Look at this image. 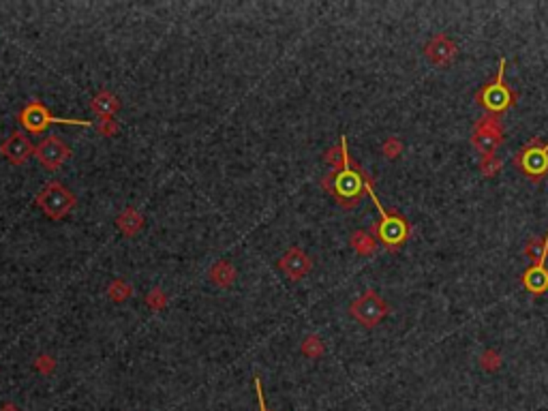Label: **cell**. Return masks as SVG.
Returning <instances> with one entry per match:
<instances>
[{
  "label": "cell",
  "mask_w": 548,
  "mask_h": 411,
  "mask_svg": "<svg viewBox=\"0 0 548 411\" xmlns=\"http://www.w3.org/2000/svg\"><path fill=\"white\" fill-rule=\"evenodd\" d=\"M366 180L369 176L362 172V167L351 159L349 150H345V161L343 167L330 172L324 178V188L343 206V208H353L362 195L366 193Z\"/></svg>",
  "instance_id": "obj_1"
},
{
  "label": "cell",
  "mask_w": 548,
  "mask_h": 411,
  "mask_svg": "<svg viewBox=\"0 0 548 411\" xmlns=\"http://www.w3.org/2000/svg\"><path fill=\"white\" fill-rule=\"evenodd\" d=\"M366 193L371 195V200H373V204H375V208H377V212H379V223H375L373 225V234H375V238L388 248V251H399L405 242H407V238H409V234H411V225H409V221L401 214V212H397V210H385L383 206H381V202H379V197H377V193H375V188H373V178L369 176V180H366Z\"/></svg>",
  "instance_id": "obj_2"
},
{
  "label": "cell",
  "mask_w": 548,
  "mask_h": 411,
  "mask_svg": "<svg viewBox=\"0 0 548 411\" xmlns=\"http://www.w3.org/2000/svg\"><path fill=\"white\" fill-rule=\"evenodd\" d=\"M475 103L482 105L489 116H501L517 103V92L505 84V58L499 60L497 75L475 92Z\"/></svg>",
  "instance_id": "obj_3"
},
{
  "label": "cell",
  "mask_w": 548,
  "mask_h": 411,
  "mask_svg": "<svg viewBox=\"0 0 548 411\" xmlns=\"http://www.w3.org/2000/svg\"><path fill=\"white\" fill-rule=\"evenodd\" d=\"M512 163L523 172L531 182H542L548 176V144L533 137L529 144H525L517 154H514Z\"/></svg>",
  "instance_id": "obj_4"
},
{
  "label": "cell",
  "mask_w": 548,
  "mask_h": 411,
  "mask_svg": "<svg viewBox=\"0 0 548 411\" xmlns=\"http://www.w3.org/2000/svg\"><path fill=\"white\" fill-rule=\"evenodd\" d=\"M37 206L54 221L67 216L75 206V197L67 186L60 182H47L37 195Z\"/></svg>",
  "instance_id": "obj_5"
},
{
  "label": "cell",
  "mask_w": 548,
  "mask_h": 411,
  "mask_svg": "<svg viewBox=\"0 0 548 411\" xmlns=\"http://www.w3.org/2000/svg\"><path fill=\"white\" fill-rule=\"evenodd\" d=\"M471 144L473 148L484 156H491L497 152V148L503 144V126L495 116H482L473 124V133H471Z\"/></svg>",
  "instance_id": "obj_6"
},
{
  "label": "cell",
  "mask_w": 548,
  "mask_h": 411,
  "mask_svg": "<svg viewBox=\"0 0 548 411\" xmlns=\"http://www.w3.org/2000/svg\"><path fill=\"white\" fill-rule=\"evenodd\" d=\"M349 313H351V317L356 320V322H360L362 326L375 328V326L385 317V315L390 313V306H388V302H385L377 292L369 290V292H364L360 298H356V300L351 302Z\"/></svg>",
  "instance_id": "obj_7"
},
{
  "label": "cell",
  "mask_w": 548,
  "mask_h": 411,
  "mask_svg": "<svg viewBox=\"0 0 548 411\" xmlns=\"http://www.w3.org/2000/svg\"><path fill=\"white\" fill-rule=\"evenodd\" d=\"M20 124L24 126L26 131L30 133H41L45 131L47 126L52 124H80V126H90L88 120H62L58 116H52L50 110L39 103V101H32L28 103L22 112H20Z\"/></svg>",
  "instance_id": "obj_8"
},
{
  "label": "cell",
  "mask_w": 548,
  "mask_h": 411,
  "mask_svg": "<svg viewBox=\"0 0 548 411\" xmlns=\"http://www.w3.org/2000/svg\"><path fill=\"white\" fill-rule=\"evenodd\" d=\"M37 161L47 170H58L64 161L71 156V148L64 144L58 135H47L37 148H35Z\"/></svg>",
  "instance_id": "obj_9"
},
{
  "label": "cell",
  "mask_w": 548,
  "mask_h": 411,
  "mask_svg": "<svg viewBox=\"0 0 548 411\" xmlns=\"http://www.w3.org/2000/svg\"><path fill=\"white\" fill-rule=\"evenodd\" d=\"M457 43L450 39L447 35L443 33H437L435 37L429 39V43L424 45V54L427 58L433 62V65L437 67H447V65H452L454 58H457Z\"/></svg>",
  "instance_id": "obj_10"
},
{
  "label": "cell",
  "mask_w": 548,
  "mask_h": 411,
  "mask_svg": "<svg viewBox=\"0 0 548 411\" xmlns=\"http://www.w3.org/2000/svg\"><path fill=\"white\" fill-rule=\"evenodd\" d=\"M0 154L13 165H24L32 154H35V146L26 137V133L15 131L11 133L9 140H5V144L0 146Z\"/></svg>",
  "instance_id": "obj_11"
},
{
  "label": "cell",
  "mask_w": 548,
  "mask_h": 411,
  "mask_svg": "<svg viewBox=\"0 0 548 411\" xmlns=\"http://www.w3.org/2000/svg\"><path fill=\"white\" fill-rule=\"evenodd\" d=\"M279 268H281L289 278H292V281H298V278H302L304 274H309V270H311V257L306 255L302 248L294 246V248H289L285 255L281 257Z\"/></svg>",
  "instance_id": "obj_12"
},
{
  "label": "cell",
  "mask_w": 548,
  "mask_h": 411,
  "mask_svg": "<svg viewBox=\"0 0 548 411\" xmlns=\"http://www.w3.org/2000/svg\"><path fill=\"white\" fill-rule=\"evenodd\" d=\"M521 281H523V287L529 294H533V296H542V294L548 292V270L544 266H533L531 264L523 272Z\"/></svg>",
  "instance_id": "obj_13"
},
{
  "label": "cell",
  "mask_w": 548,
  "mask_h": 411,
  "mask_svg": "<svg viewBox=\"0 0 548 411\" xmlns=\"http://www.w3.org/2000/svg\"><path fill=\"white\" fill-rule=\"evenodd\" d=\"M116 225L120 227V232H122L124 236H135V234L142 230V225H144V218H142V214H140L138 210L126 208V210H122V212L118 214Z\"/></svg>",
  "instance_id": "obj_14"
},
{
  "label": "cell",
  "mask_w": 548,
  "mask_h": 411,
  "mask_svg": "<svg viewBox=\"0 0 548 411\" xmlns=\"http://www.w3.org/2000/svg\"><path fill=\"white\" fill-rule=\"evenodd\" d=\"M525 255L533 262V266H544L548 257V232L544 238H529L525 244Z\"/></svg>",
  "instance_id": "obj_15"
},
{
  "label": "cell",
  "mask_w": 548,
  "mask_h": 411,
  "mask_svg": "<svg viewBox=\"0 0 548 411\" xmlns=\"http://www.w3.org/2000/svg\"><path fill=\"white\" fill-rule=\"evenodd\" d=\"M118 107H120L118 99L114 97V94H110V92H101L99 97L92 101V110L99 116H103V118H112L118 112Z\"/></svg>",
  "instance_id": "obj_16"
},
{
  "label": "cell",
  "mask_w": 548,
  "mask_h": 411,
  "mask_svg": "<svg viewBox=\"0 0 548 411\" xmlns=\"http://www.w3.org/2000/svg\"><path fill=\"white\" fill-rule=\"evenodd\" d=\"M349 242H351L353 251L360 253V255H373L375 248H377V240H375L371 234L362 232V230L353 232V234H351V238H349Z\"/></svg>",
  "instance_id": "obj_17"
},
{
  "label": "cell",
  "mask_w": 548,
  "mask_h": 411,
  "mask_svg": "<svg viewBox=\"0 0 548 411\" xmlns=\"http://www.w3.org/2000/svg\"><path fill=\"white\" fill-rule=\"evenodd\" d=\"M210 278L216 283V285H221V287H230L232 283H234V278H236V270H234V266H230L228 262H219V264L212 266Z\"/></svg>",
  "instance_id": "obj_18"
},
{
  "label": "cell",
  "mask_w": 548,
  "mask_h": 411,
  "mask_svg": "<svg viewBox=\"0 0 548 411\" xmlns=\"http://www.w3.org/2000/svg\"><path fill=\"white\" fill-rule=\"evenodd\" d=\"M501 167H503V161L499 159L497 154L484 156V159H482V163H480V170H482V176H484V178L497 176V174L501 172Z\"/></svg>",
  "instance_id": "obj_19"
},
{
  "label": "cell",
  "mask_w": 548,
  "mask_h": 411,
  "mask_svg": "<svg viewBox=\"0 0 548 411\" xmlns=\"http://www.w3.org/2000/svg\"><path fill=\"white\" fill-rule=\"evenodd\" d=\"M302 352L309 356V358H319L321 354H324V343H321V338L317 334H311L304 338L302 343Z\"/></svg>",
  "instance_id": "obj_20"
},
{
  "label": "cell",
  "mask_w": 548,
  "mask_h": 411,
  "mask_svg": "<svg viewBox=\"0 0 548 411\" xmlns=\"http://www.w3.org/2000/svg\"><path fill=\"white\" fill-rule=\"evenodd\" d=\"M480 366L484 371H489V373L497 371L501 366V354L495 352V350H487L484 354L480 356Z\"/></svg>",
  "instance_id": "obj_21"
},
{
  "label": "cell",
  "mask_w": 548,
  "mask_h": 411,
  "mask_svg": "<svg viewBox=\"0 0 548 411\" xmlns=\"http://www.w3.org/2000/svg\"><path fill=\"white\" fill-rule=\"evenodd\" d=\"M381 152L388 156V159H399V156L403 154V142L399 137H388L381 146Z\"/></svg>",
  "instance_id": "obj_22"
},
{
  "label": "cell",
  "mask_w": 548,
  "mask_h": 411,
  "mask_svg": "<svg viewBox=\"0 0 548 411\" xmlns=\"http://www.w3.org/2000/svg\"><path fill=\"white\" fill-rule=\"evenodd\" d=\"M131 296V285H126V283H122V281H114L112 285H110V298L112 300H124V298H128Z\"/></svg>",
  "instance_id": "obj_23"
},
{
  "label": "cell",
  "mask_w": 548,
  "mask_h": 411,
  "mask_svg": "<svg viewBox=\"0 0 548 411\" xmlns=\"http://www.w3.org/2000/svg\"><path fill=\"white\" fill-rule=\"evenodd\" d=\"M148 304H150V306H152L154 311H158V308H163V306H165V296H163V294H161L158 290H154V292H152V294L148 296Z\"/></svg>",
  "instance_id": "obj_24"
},
{
  "label": "cell",
  "mask_w": 548,
  "mask_h": 411,
  "mask_svg": "<svg viewBox=\"0 0 548 411\" xmlns=\"http://www.w3.org/2000/svg\"><path fill=\"white\" fill-rule=\"evenodd\" d=\"M255 390H257V401H260V411H268V409H266V398H264V390H262L260 377H255Z\"/></svg>",
  "instance_id": "obj_25"
}]
</instances>
